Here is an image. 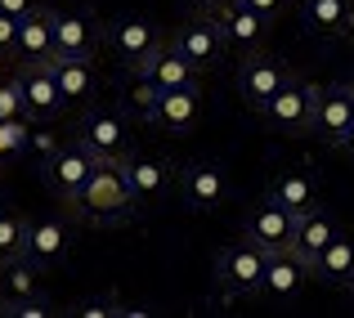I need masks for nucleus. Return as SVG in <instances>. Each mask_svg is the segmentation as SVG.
<instances>
[{
	"mask_svg": "<svg viewBox=\"0 0 354 318\" xmlns=\"http://www.w3.org/2000/svg\"><path fill=\"white\" fill-rule=\"evenodd\" d=\"M68 207H72V215H77V220L95 224V229H117V224L135 220L139 202H135V193H130L126 162H121V157L99 162L95 175L81 184V193L68 202Z\"/></svg>",
	"mask_w": 354,
	"mask_h": 318,
	"instance_id": "f257e3e1",
	"label": "nucleus"
},
{
	"mask_svg": "<svg viewBox=\"0 0 354 318\" xmlns=\"http://www.w3.org/2000/svg\"><path fill=\"white\" fill-rule=\"evenodd\" d=\"M265 269H269V251L256 247L251 238H238V242H229V247H220L211 278H216V292L225 296V301H234V296H260Z\"/></svg>",
	"mask_w": 354,
	"mask_h": 318,
	"instance_id": "f03ea898",
	"label": "nucleus"
},
{
	"mask_svg": "<svg viewBox=\"0 0 354 318\" xmlns=\"http://www.w3.org/2000/svg\"><path fill=\"white\" fill-rule=\"evenodd\" d=\"M319 90L323 86H310V81L292 77L274 99H269V108L260 112V117H265L278 135H310L314 130V108H319Z\"/></svg>",
	"mask_w": 354,
	"mask_h": 318,
	"instance_id": "7ed1b4c3",
	"label": "nucleus"
},
{
	"mask_svg": "<svg viewBox=\"0 0 354 318\" xmlns=\"http://www.w3.org/2000/svg\"><path fill=\"white\" fill-rule=\"evenodd\" d=\"M171 45H175V50H180L198 72L220 68V63H225V54H229V41H225V32H220L216 14H193L189 23L175 32Z\"/></svg>",
	"mask_w": 354,
	"mask_h": 318,
	"instance_id": "20e7f679",
	"label": "nucleus"
},
{
	"mask_svg": "<svg viewBox=\"0 0 354 318\" xmlns=\"http://www.w3.org/2000/svg\"><path fill=\"white\" fill-rule=\"evenodd\" d=\"M242 238H251L256 247H265L269 256H274V251H292V242H296V211H287L283 202H274V198L256 202L251 215H247V224H242Z\"/></svg>",
	"mask_w": 354,
	"mask_h": 318,
	"instance_id": "39448f33",
	"label": "nucleus"
},
{
	"mask_svg": "<svg viewBox=\"0 0 354 318\" xmlns=\"http://www.w3.org/2000/svg\"><path fill=\"white\" fill-rule=\"evenodd\" d=\"M18 90H23V108L32 121H50L68 108V95H63L59 77H54V63H23Z\"/></svg>",
	"mask_w": 354,
	"mask_h": 318,
	"instance_id": "423d86ee",
	"label": "nucleus"
},
{
	"mask_svg": "<svg viewBox=\"0 0 354 318\" xmlns=\"http://www.w3.org/2000/svg\"><path fill=\"white\" fill-rule=\"evenodd\" d=\"M180 198L189 211H220L229 202V171L220 162H189L180 171Z\"/></svg>",
	"mask_w": 354,
	"mask_h": 318,
	"instance_id": "0eeeda50",
	"label": "nucleus"
},
{
	"mask_svg": "<svg viewBox=\"0 0 354 318\" xmlns=\"http://www.w3.org/2000/svg\"><path fill=\"white\" fill-rule=\"evenodd\" d=\"M202 117V90L184 86V90H162L153 104L144 108V121L153 130H166V135H189Z\"/></svg>",
	"mask_w": 354,
	"mask_h": 318,
	"instance_id": "6e6552de",
	"label": "nucleus"
},
{
	"mask_svg": "<svg viewBox=\"0 0 354 318\" xmlns=\"http://www.w3.org/2000/svg\"><path fill=\"white\" fill-rule=\"evenodd\" d=\"M287 81H292V72H287L278 59H269V54H247L242 68H238V95H242V104H247V108L265 112L269 99H274Z\"/></svg>",
	"mask_w": 354,
	"mask_h": 318,
	"instance_id": "1a4fd4ad",
	"label": "nucleus"
},
{
	"mask_svg": "<svg viewBox=\"0 0 354 318\" xmlns=\"http://www.w3.org/2000/svg\"><path fill=\"white\" fill-rule=\"evenodd\" d=\"M95 166H99V157L90 153L86 144H68V148H59V153L50 157V162H45V184H50L54 193H59L63 202H72L81 193V184L90 180V175H95Z\"/></svg>",
	"mask_w": 354,
	"mask_h": 318,
	"instance_id": "9d476101",
	"label": "nucleus"
},
{
	"mask_svg": "<svg viewBox=\"0 0 354 318\" xmlns=\"http://www.w3.org/2000/svg\"><path fill=\"white\" fill-rule=\"evenodd\" d=\"M216 23H220V32H225L229 50H238V54H260V45H265V36H269V18L256 14L251 5H242V0H225V5L216 9Z\"/></svg>",
	"mask_w": 354,
	"mask_h": 318,
	"instance_id": "9b49d317",
	"label": "nucleus"
},
{
	"mask_svg": "<svg viewBox=\"0 0 354 318\" xmlns=\"http://www.w3.org/2000/svg\"><path fill=\"white\" fill-rule=\"evenodd\" d=\"M77 139L99 157V162H108V157H126V144H130L126 117L113 112V108H90L86 121H81V135Z\"/></svg>",
	"mask_w": 354,
	"mask_h": 318,
	"instance_id": "f8f14e48",
	"label": "nucleus"
},
{
	"mask_svg": "<svg viewBox=\"0 0 354 318\" xmlns=\"http://www.w3.org/2000/svg\"><path fill=\"white\" fill-rule=\"evenodd\" d=\"M354 126V86H323L319 90V108H314V130L310 135L328 139L332 148L350 135Z\"/></svg>",
	"mask_w": 354,
	"mask_h": 318,
	"instance_id": "ddd939ff",
	"label": "nucleus"
},
{
	"mask_svg": "<svg viewBox=\"0 0 354 318\" xmlns=\"http://www.w3.org/2000/svg\"><path fill=\"white\" fill-rule=\"evenodd\" d=\"M18 59L23 63H54L59 59V14L32 9L18 23Z\"/></svg>",
	"mask_w": 354,
	"mask_h": 318,
	"instance_id": "4468645a",
	"label": "nucleus"
},
{
	"mask_svg": "<svg viewBox=\"0 0 354 318\" xmlns=\"http://www.w3.org/2000/svg\"><path fill=\"white\" fill-rule=\"evenodd\" d=\"M104 41L117 50V59H126V68H135V63H144L148 54L162 50V41H157L153 23H148V18H139V14L113 18V23L104 27Z\"/></svg>",
	"mask_w": 354,
	"mask_h": 318,
	"instance_id": "2eb2a0df",
	"label": "nucleus"
},
{
	"mask_svg": "<svg viewBox=\"0 0 354 318\" xmlns=\"http://www.w3.org/2000/svg\"><path fill=\"white\" fill-rule=\"evenodd\" d=\"M135 77L153 81L157 90H184V86H198V68H193L189 59H184L175 45H162L157 54H148L144 63H135Z\"/></svg>",
	"mask_w": 354,
	"mask_h": 318,
	"instance_id": "dca6fc26",
	"label": "nucleus"
},
{
	"mask_svg": "<svg viewBox=\"0 0 354 318\" xmlns=\"http://www.w3.org/2000/svg\"><path fill=\"white\" fill-rule=\"evenodd\" d=\"M301 23H305V32L319 36V41L354 36V0H305Z\"/></svg>",
	"mask_w": 354,
	"mask_h": 318,
	"instance_id": "f3484780",
	"label": "nucleus"
},
{
	"mask_svg": "<svg viewBox=\"0 0 354 318\" xmlns=\"http://www.w3.org/2000/svg\"><path fill=\"white\" fill-rule=\"evenodd\" d=\"M305 278H314V274L296 251H274V256H269V269H265V283H260V296H265V301H278V305L296 301Z\"/></svg>",
	"mask_w": 354,
	"mask_h": 318,
	"instance_id": "a211bd4d",
	"label": "nucleus"
},
{
	"mask_svg": "<svg viewBox=\"0 0 354 318\" xmlns=\"http://www.w3.org/2000/svg\"><path fill=\"white\" fill-rule=\"evenodd\" d=\"M45 269L36 265V260L18 256V260H5L0 265V314L9 310V305H23V301H41L45 296V283H41Z\"/></svg>",
	"mask_w": 354,
	"mask_h": 318,
	"instance_id": "6ab92c4d",
	"label": "nucleus"
},
{
	"mask_svg": "<svg viewBox=\"0 0 354 318\" xmlns=\"http://www.w3.org/2000/svg\"><path fill=\"white\" fill-rule=\"evenodd\" d=\"M72 251V229L63 220H32V229H27V260H36L41 269H54L63 265Z\"/></svg>",
	"mask_w": 354,
	"mask_h": 318,
	"instance_id": "aec40b11",
	"label": "nucleus"
},
{
	"mask_svg": "<svg viewBox=\"0 0 354 318\" xmlns=\"http://www.w3.org/2000/svg\"><path fill=\"white\" fill-rule=\"evenodd\" d=\"M265 198H274V202H283L287 211L305 215L310 207H319V180H314V171H305V166H287V171H278L274 180H269Z\"/></svg>",
	"mask_w": 354,
	"mask_h": 318,
	"instance_id": "412c9836",
	"label": "nucleus"
},
{
	"mask_svg": "<svg viewBox=\"0 0 354 318\" xmlns=\"http://www.w3.org/2000/svg\"><path fill=\"white\" fill-rule=\"evenodd\" d=\"M126 162V180H130V193H135L139 207H153L166 189H171V162H157V157H121Z\"/></svg>",
	"mask_w": 354,
	"mask_h": 318,
	"instance_id": "4be33fe9",
	"label": "nucleus"
},
{
	"mask_svg": "<svg viewBox=\"0 0 354 318\" xmlns=\"http://www.w3.org/2000/svg\"><path fill=\"white\" fill-rule=\"evenodd\" d=\"M337 233L341 229H337V220H332V211L310 207L305 215H296V242H292V251L305 260V265H314V260H319V251L328 247Z\"/></svg>",
	"mask_w": 354,
	"mask_h": 318,
	"instance_id": "5701e85b",
	"label": "nucleus"
},
{
	"mask_svg": "<svg viewBox=\"0 0 354 318\" xmlns=\"http://www.w3.org/2000/svg\"><path fill=\"white\" fill-rule=\"evenodd\" d=\"M104 27L86 14H59V59H95Z\"/></svg>",
	"mask_w": 354,
	"mask_h": 318,
	"instance_id": "b1692460",
	"label": "nucleus"
},
{
	"mask_svg": "<svg viewBox=\"0 0 354 318\" xmlns=\"http://www.w3.org/2000/svg\"><path fill=\"white\" fill-rule=\"evenodd\" d=\"M310 274L328 287H354V238L337 233L328 247L319 251V260L310 265Z\"/></svg>",
	"mask_w": 354,
	"mask_h": 318,
	"instance_id": "393cba45",
	"label": "nucleus"
},
{
	"mask_svg": "<svg viewBox=\"0 0 354 318\" xmlns=\"http://www.w3.org/2000/svg\"><path fill=\"white\" fill-rule=\"evenodd\" d=\"M54 77H59L68 104L95 99V90H99V77H95V68H90V59H54Z\"/></svg>",
	"mask_w": 354,
	"mask_h": 318,
	"instance_id": "a878e982",
	"label": "nucleus"
},
{
	"mask_svg": "<svg viewBox=\"0 0 354 318\" xmlns=\"http://www.w3.org/2000/svg\"><path fill=\"white\" fill-rule=\"evenodd\" d=\"M27 229H32V220H23L18 211L0 215V265H5V260H18L27 251Z\"/></svg>",
	"mask_w": 354,
	"mask_h": 318,
	"instance_id": "bb28decb",
	"label": "nucleus"
},
{
	"mask_svg": "<svg viewBox=\"0 0 354 318\" xmlns=\"http://www.w3.org/2000/svg\"><path fill=\"white\" fill-rule=\"evenodd\" d=\"M9 117H27V108H23V90H18V77L0 86V121H9Z\"/></svg>",
	"mask_w": 354,
	"mask_h": 318,
	"instance_id": "cd10ccee",
	"label": "nucleus"
},
{
	"mask_svg": "<svg viewBox=\"0 0 354 318\" xmlns=\"http://www.w3.org/2000/svg\"><path fill=\"white\" fill-rule=\"evenodd\" d=\"M23 153H32L36 162L45 166L54 153H59V144H54V135H50V130H27V148H23Z\"/></svg>",
	"mask_w": 354,
	"mask_h": 318,
	"instance_id": "c85d7f7f",
	"label": "nucleus"
},
{
	"mask_svg": "<svg viewBox=\"0 0 354 318\" xmlns=\"http://www.w3.org/2000/svg\"><path fill=\"white\" fill-rule=\"evenodd\" d=\"M113 314H121V301H117V296H95V301L77 305V318H113Z\"/></svg>",
	"mask_w": 354,
	"mask_h": 318,
	"instance_id": "c756f323",
	"label": "nucleus"
},
{
	"mask_svg": "<svg viewBox=\"0 0 354 318\" xmlns=\"http://www.w3.org/2000/svg\"><path fill=\"white\" fill-rule=\"evenodd\" d=\"M18 23H23V18H9V14H0V59L18 54Z\"/></svg>",
	"mask_w": 354,
	"mask_h": 318,
	"instance_id": "7c9ffc66",
	"label": "nucleus"
},
{
	"mask_svg": "<svg viewBox=\"0 0 354 318\" xmlns=\"http://www.w3.org/2000/svg\"><path fill=\"white\" fill-rule=\"evenodd\" d=\"M45 314H50V305H45V296H41V301L9 305V310H5V318H45Z\"/></svg>",
	"mask_w": 354,
	"mask_h": 318,
	"instance_id": "2f4dec72",
	"label": "nucleus"
},
{
	"mask_svg": "<svg viewBox=\"0 0 354 318\" xmlns=\"http://www.w3.org/2000/svg\"><path fill=\"white\" fill-rule=\"evenodd\" d=\"M242 5H251V9H256V14H265L269 23H274V18H283L287 0H242Z\"/></svg>",
	"mask_w": 354,
	"mask_h": 318,
	"instance_id": "473e14b6",
	"label": "nucleus"
},
{
	"mask_svg": "<svg viewBox=\"0 0 354 318\" xmlns=\"http://www.w3.org/2000/svg\"><path fill=\"white\" fill-rule=\"evenodd\" d=\"M32 9H41L36 0H0V14H9V18H27Z\"/></svg>",
	"mask_w": 354,
	"mask_h": 318,
	"instance_id": "72a5a7b5",
	"label": "nucleus"
},
{
	"mask_svg": "<svg viewBox=\"0 0 354 318\" xmlns=\"http://www.w3.org/2000/svg\"><path fill=\"white\" fill-rule=\"evenodd\" d=\"M180 5H184V9H193V14H216L225 0H180Z\"/></svg>",
	"mask_w": 354,
	"mask_h": 318,
	"instance_id": "f704fd0d",
	"label": "nucleus"
},
{
	"mask_svg": "<svg viewBox=\"0 0 354 318\" xmlns=\"http://www.w3.org/2000/svg\"><path fill=\"white\" fill-rule=\"evenodd\" d=\"M337 148H341V153H346V157H350V162H354V126H350V135H346V139H341V144H337Z\"/></svg>",
	"mask_w": 354,
	"mask_h": 318,
	"instance_id": "c9c22d12",
	"label": "nucleus"
},
{
	"mask_svg": "<svg viewBox=\"0 0 354 318\" xmlns=\"http://www.w3.org/2000/svg\"><path fill=\"white\" fill-rule=\"evenodd\" d=\"M9 211V198H5V189H0V215H5Z\"/></svg>",
	"mask_w": 354,
	"mask_h": 318,
	"instance_id": "e433bc0d",
	"label": "nucleus"
},
{
	"mask_svg": "<svg viewBox=\"0 0 354 318\" xmlns=\"http://www.w3.org/2000/svg\"><path fill=\"white\" fill-rule=\"evenodd\" d=\"M350 296H354V287H350Z\"/></svg>",
	"mask_w": 354,
	"mask_h": 318,
	"instance_id": "4c0bfd02",
	"label": "nucleus"
}]
</instances>
